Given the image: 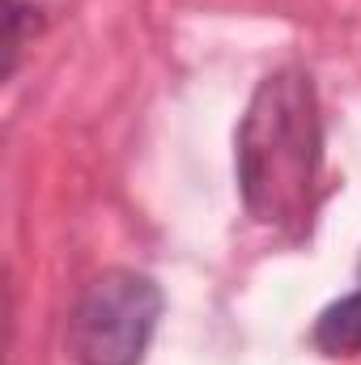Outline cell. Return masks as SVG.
Returning a JSON list of instances; mask_svg holds the SVG:
<instances>
[{
  "label": "cell",
  "mask_w": 361,
  "mask_h": 365,
  "mask_svg": "<svg viewBox=\"0 0 361 365\" xmlns=\"http://www.w3.org/2000/svg\"><path fill=\"white\" fill-rule=\"evenodd\" d=\"M162 314V289L141 272H102L68 319L77 365H141Z\"/></svg>",
  "instance_id": "obj_2"
},
{
  "label": "cell",
  "mask_w": 361,
  "mask_h": 365,
  "mask_svg": "<svg viewBox=\"0 0 361 365\" xmlns=\"http://www.w3.org/2000/svg\"><path fill=\"white\" fill-rule=\"evenodd\" d=\"M315 344L332 357L340 353H361V289L327 306L315 323Z\"/></svg>",
  "instance_id": "obj_3"
},
{
  "label": "cell",
  "mask_w": 361,
  "mask_h": 365,
  "mask_svg": "<svg viewBox=\"0 0 361 365\" xmlns=\"http://www.w3.org/2000/svg\"><path fill=\"white\" fill-rule=\"evenodd\" d=\"M319 170V110L310 77L272 73L255 90L238 128L243 200L264 225H302Z\"/></svg>",
  "instance_id": "obj_1"
}]
</instances>
